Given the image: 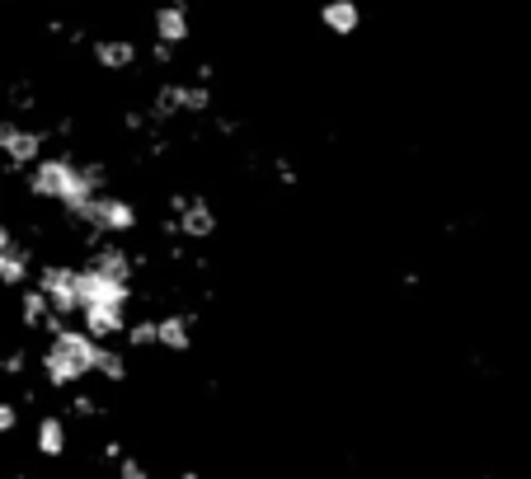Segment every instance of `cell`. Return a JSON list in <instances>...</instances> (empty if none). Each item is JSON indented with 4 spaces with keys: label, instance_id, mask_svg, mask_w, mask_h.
Listing matches in <instances>:
<instances>
[{
    "label": "cell",
    "instance_id": "obj_1",
    "mask_svg": "<svg viewBox=\"0 0 531 479\" xmlns=\"http://www.w3.org/2000/svg\"><path fill=\"white\" fill-rule=\"evenodd\" d=\"M24 193L33 202H52L62 212H76L80 202L94 198V184L80 170V155L76 151H47L38 165L24 170Z\"/></svg>",
    "mask_w": 531,
    "mask_h": 479
},
{
    "label": "cell",
    "instance_id": "obj_2",
    "mask_svg": "<svg viewBox=\"0 0 531 479\" xmlns=\"http://www.w3.org/2000/svg\"><path fill=\"white\" fill-rule=\"evenodd\" d=\"M52 146V132L19 118H0V170L5 174H24L29 165H38Z\"/></svg>",
    "mask_w": 531,
    "mask_h": 479
},
{
    "label": "cell",
    "instance_id": "obj_3",
    "mask_svg": "<svg viewBox=\"0 0 531 479\" xmlns=\"http://www.w3.org/2000/svg\"><path fill=\"white\" fill-rule=\"evenodd\" d=\"M76 273H80V263H66V259L33 263V287H38V292L52 301V310H57V315H66V320H76V315H80Z\"/></svg>",
    "mask_w": 531,
    "mask_h": 479
},
{
    "label": "cell",
    "instance_id": "obj_4",
    "mask_svg": "<svg viewBox=\"0 0 531 479\" xmlns=\"http://www.w3.org/2000/svg\"><path fill=\"white\" fill-rule=\"evenodd\" d=\"M132 296H137V282L99 278L94 268H85V263H80V273H76V301H80V310H85V306H113V310H127V306H132Z\"/></svg>",
    "mask_w": 531,
    "mask_h": 479
},
{
    "label": "cell",
    "instance_id": "obj_5",
    "mask_svg": "<svg viewBox=\"0 0 531 479\" xmlns=\"http://www.w3.org/2000/svg\"><path fill=\"white\" fill-rule=\"evenodd\" d=\"M85 268H94L99 278L113 282H137V254L118 240H99L94 249H85Z\"/></svg>",
    "mask_w": 531,
    "mask_h": 479
},
{
    "label": "cell",
    "instance_id": "obj_6",
    "mask_svg": "<svg viewBox=\"0 0 531 479\" xmlns=\"http://www.w3.org/2000/svg\"><path fill=\"white\" fill-rule=\"evenodd\" d=\"M47 348H57V353H62L66 362H71V367L85 376V381L94 376V367H99V353H104V343H94L80 325H66L62 334H52V339H47Z\"/></svg>",
    "mask_w": 531,
    "mask_h": 479
},
{
    "label": "cell",
    "instance_id": "obj_7",
    "mask_svg": "<svg viewBox=\"0 0 531 479\" xmlns=\"http://www.w3.org/2000/svg\"><path fill=\"white\" fill-rule=\"evenodd\" d=\"M179 240L184 245H207L212 235L221 231V217H217V207L203 198V193H188V202H184V212H179Z\"/></svg>",
    "mask_w": 531,
    "mask_h": 479
},
{
    "label": "cell",
    "instance_id": "obj_8",
    "mask_svg": "<svg viewBox=\"0 0 531 479\" xmlns=\"http://www.w3.org/2000/svg\"><path fill=\"white\" fill-rule=\"evenodd\" d=\"M151 43H165V47H174V52L184 43H193V15H188L184 5H170V0L156 5V10H151Z\"/></svg>",
    "mask_w": 531,
    "mask_h": 479
},
{
    "label": "cell",
    "instance_id": "obj_9",
    "mask_svg": "<svg viewBox=\"0 0 531 479\" xmlns=\"http://www.w3.org/2000/svg\"><path fill=\"white\" fill-rule=\"evenodd\" d=\"M193 329H198L193 310H165V315H156V348H165V353H193Z\"/></svg>",
    "mask_w": 531,
    "mask_h": 479
},
{
    "label": "cell",
    "instance_id": "obj_10",
    "mask_svg": "<svg viewBox=\"0 0 531 479\" xmlns=\"http://www.w3.org/2000/svg\"><path fill=\"white\" fill-rule=\"evenodd\" d=\"M33 451L43 461H66V451H71V423H66V414H38V423H33Z\"/></svg>",
    "mask_w": 531,
    "mask_h": 479
},
{
    "label": "cell",
    "instance_id": "obj_11",
    "mask_svg": "<svg viewBox=\"0 0 531 479\" xmlns=\"http://www.w3.org/2000/svg\"><path fill=\"white\" fill-rule=\"evenodd\" d=\"M90 62L99 66V71L118 76V71H132V66L141 62V52L132 38H90Z\"/></svg>",
    "mask_w": 531,
    "mask_h": 479
},
{
    "label": "cell",
    "instance_id": "obj_12",
    "mask_svg": "<svg viewBox=\"0 0 531 479\" xmlns=\"http://www.w3.org/2000/svg\"><path fill=\"white\" fill-rule=\"evenodd\" d=\"M315 19H320V29L334 33V38H353V33L362 29V5L358 0H320Z\"/></svg>",
    "mask_w": 531,
    "mask_h": 479
},
{
    "label": "cell",
    "instance_id": "obj_13",
    "mask_svg": "<svg viewBox=\"0 0 531 479\" xmlns=\"http://www.w3.org/2000/svg\"><path fill=\"white\" fill-rule=\"evenodd\" d=\"M80 329H85L94 343H118V339H123V329H127V310L85 306V310H80Z\"/></svg>",
    "mask_w": 531,
    "mask_h": 479
},
{
    "label": "cell",
    "instance_id": "obj_14",
    "mask_svg": "<svg viewBox=\"0 0 531 479\" xmlns=\"http://www.w3.org/2000/svg\"><path fill=\"white\" fill-rule=\"evenodd\" d=\"M38 371H43V386H52V390H76L80 381H85L57 348H43V353H38Z\"/></svg>",
    "mask_w": 531,
    "mask_h": 479
},
{
    "label": "cell",
    "instance_id": "obj_15",
    "mask_svg": "<svg viewBox=\"0 0 531 479\" xmlns=\"http://www.w3.org/2000/svg\"><path fill=\"white\" fill-rule=\"evenodd\" d=\"M47 315H52V301H47L33 282H29V287H19V325L29 329V334H43Z\"/></svg>",
    "mask_w": 531,
    "mask_h": 479
},
{
    "label": "cell",
    "instance_id": "obj_16",
    "mask_svg": "<svg viewBox=\"0 0 531 479\" xmlns=\"http://www.w3.org/2000/svg\"><path fill=\"white\" fill-rule=\"evenodd\" d=\"M104 414H109V409H104V400H99V395H90V390H76V395L66 400V423H99Z\"/></svg>",
    "mask_w": 531,
    "mask_h": 479
},
{
    "label": "cell",
    "instance_id": "obj_17",
    "mask_svg": "<svg viewBox=\"0 0 531 479\" xmlns=\"http://www.w3.org/2000/svg\"><path fill=\"white\" fill-rule=\"evenodd\" d=\"M94 376H99V381H109V386H123L127 376H132V367H127V353H118L113 343H104V353H99V367H94Z\"/></svg>",
    "mask_w": 531,
    "mask_h": 479
},
{
    "label": "cell",
    "instance_id": "obj_18",
    "mask_svg": "<svg viewBox=\"0 0 531 479\" xmlns=\"http://www.w3.org/2000/svg\"><path fill=\"white\" fill-rule=\"evenodd\" d=\"M123 343L132 348V353H151V348H156V315H137V320H127Z\"/></svg>",
    "mask_w": 531,
    "mask_h": 479
},
{
    "label": "cell",
    "instance_id": "obj_19",
    "mask_svg": "<svg viewBox=\"0 0 531 479\" xmlns=\"http://www.w3.org/2000/svg\"><path fill=\"white\" fill-rule=\"evenodd\" d=\"M113 479H151V465L127 451V456H118V461H113Z\"/></svg>",
    "mask_w": 531,
    "mask_h": 479
},
{
    "label": "cell",
    "instance_id": "obj_20",
    "mask_svg": "<svg viewBox=\"0 0 531 479\" xmlns=\"http://www.w3.org/2000/svg\"><path fill=\"white\" fill-rule=\"evenodd\" d=\"M29 367H33V348H24V343H19V348H10V353H5V376H29Z\"/></svg>",
    "mask_w": 531,
    "mask_h": 479
},
{
    "label": "cell",
    "instance_id": "obj_21",
    "mask_svg": "<svg viewBox=\"0 0 531 479\" xmlns=\"http://www.w3.org/2000/svg\"><path fill=\"white\" fill-rule=\"evenodd\" d=\"M273 179H278L282 188H297V184H301L297 165H292V160H287V155H278V160H273Z\"/></svg>",
    "mask_w": 531,
    "mask_h": 479
},
{
    "label": "cell",
    "instance_id": "obj_22",
    "mask_svg": "<svg viewBox=\"0 0 531 479\" xmlns=\"http://www.w3.org/2000/svg\"><path fill=\"white\" fill-rule=\"evenodd\" d=\"M15 428H19V404L0 400V437H15Z\"/></svg>",
    "mask_w": 531,
    "mask_h": 479
},
{
    "label": "cell",
    "instance_id": "obj_23",
    "mask_svg": "<svg viewBox=\"0 0 531 479\" xmlns=\"http://www.w3.org/2000/svg\"><path fill=\"white\" fill-rule=\"evenodd\" d=\"M99 456H104V461H118V456H127V442L123 437H104V447H99Z\"/></svg>",
    "mask_w": 531,
    "mask_h": 479
},
{
    "label": "cell",
    "instance_id": "obj_24",
    "mask_svg": "<svg viewBox=\"0 0 531 479\" xmlns=\"http://www.w3.org/2000/svg\"><path fill=\"white\" fill-rule=\"evenodd\" d=\"M146 57H151L156 66H174V57H179V52H174V47H165V43H151V52H146Z\"/></svg>",
    "mask_w": 531,
    "mask_h": 479
},
{
    "label": "cell",
    "instance_id": "obj_25",
    "mask_svg": "<svg viewBox=\"0 0 531 479\" xmlns=\"http://www.w3.org/2000/svg\"><path fill=\"white\" fill-rule=\"evenodd\" d=\"M174 479H203V475H198V470H179V475H174Z\"/></svg>",
    "mask_w": 531,
    "mask_h": 479
},
{
    "label": "cell",
    "instance_id": "obj_26",
    "mask_svg": "<svg viewBox=\"0 0 531 479\" xmlns=\"http://www.w3.org/2000/svg\"><path fill=\"white\" fill-rule=\"evenodd\" d=\"M170 5H184V10H188V5H193V0H170Z\"/></svg>",
    "mask_w": 531,
    "mask_h": 479
},
{
    "label": "cell",
    "instance_id": "obj_27",
    "mask_svg": "<svg viewBox=\"0 0 531 479\" xmlns=\"http://www.w3.org/2000/svg\"><path fill=\"white\" fill-rule=\"evenodd\" d=\"M0 376H5V353H0Z\"/></svg>",
    "mask_w": 531,
    "mask_h": 479
},
{
    "label": "cell",
    "instance_id": "obj_28",
    "mask_svg": "<svg viewBox=\"0 0 531 479\" xmlns=\"http://www.w3.org/2000/svg\"><path fill=\"white\" fill-rule=\"evenodd\" d=\"M57 5H76V0H57Z\"/></svg>",
    "mask_w": 531,
    "mask_h": 479
}]
</instances>
